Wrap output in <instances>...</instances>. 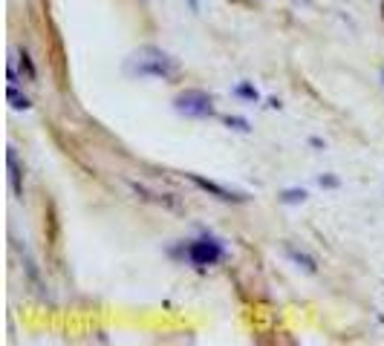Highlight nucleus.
<instances>
[{"mask_svg":"<svg viewBox=\"0 0 384 346\" xmlns=\"http://www.w3.org/2000/svg\"><path fill=\"white\" fill-rule=\"evenodd\" d=\"M127 69L133 75H139V79H162V81H170L179 75V61L174 55H168L165 49L159 47H142L130 55L127 61Z\"/></svg>","mask_w":384,"mask_h":346,"instance_id":"obj_1","label":"nucleus"},{"mask_svg":"<svg viewBox=\"0 0 384 346\" xmlns=\"http://www.w3.org/2000/svg\"><path fill=\"white\" fill-rule=\"evenodd\" d=\"M174 110L191 115V119H208V115H214V99L202 90H185L174 99Z\"/></svg>","mask_w":384,"mask_h":346,"instance_id":"obj_2","label":"nucleus"},{"mask_svg":"<svg viewBox=\"0 0 384 346\" xmlns=\"http://www.w3.org/2000/svg\"><path fill=\"white\" fill-rule=\"evenodd\" d=\"M188 260L194 265H214L223 260V245L214 237H202L188 245Z\"/></svg>","mask_w":384,"mask_h":346,"instance_id":"obj_3","label":"nucleus"},{"mask_svg":"<svg viewBox=\"0 0 384 346\" xmlns=\"http://www.w3.org/2000/svg\"><path fill=\"white\" fill-rule=\"evenodd\" d=\"M188 179L194 182L197 188H202L205 194L217 197V199H223V202H246V199H248V197L237 194V190H228V188H223V185H217V182H211V179H202V176H197V173H188Z\"/></svg>","mask_w":384,"mask_h":346,"instance_id":"obj_4","label":"nucleus"},{"mask_svg":"<svg viewBox=\"0 0 384 346\" xmlns=\"http://www.w3.org/2000/svg\"><path fill=\"white\" fill-rule=\"evenodd\" d=\"M6 165H9V182H12V190L17 197L24 194V188H21V167H17V156H15V150L6 153Z\"/></svg>","mask_w":384,"mask_h":346,"instance_id":"obj_5","label":"nucleus"},{"mask_svg":"<svg viewBox=\"0 0 384 346\" xmlns=\"http://www.w3.org/2000/svg\"><path fill=\"white\" fill-rule=\"evenodd\" d=\"M286 254H289L298 265H303L306 268V272H318V265H315V260L310 257V254H306V252H298V248H292V245H286Z\"/></svg>","mask_w":384,"mask_h":346,"instance_id":"obj_6","label":"nucleus"},{"mask_svg":"<svg viewBox=\"0 0 384 346\" xmlns=\"http://www.w3.org/2000/svg\"><path fill=\"white\" fill-rule=\"evenodd\" d=\"M6 95H9V101H12V107H15V110H29V107H32L26 95H21V90H17V84H9Z\"/></svg>","mask_w":384,"mask_h":346,"instance_id":"obj_7","label":"nucleus"},{"mask_svg":"<svg viewBox=\"0 0 384 346\" xmlns=\"http://www.w3.org/2000/svg\"><path fill=\"white\" fill-rule=\"evenodd\" d=\"M280 199H283L286 205H298V202L306 199V190H303V188H289V190H283V194H280Z\"/></svg>","mask_w":384,"mask_h":346,"instance_id":"obj_8","label":"nucleus"},{"mask_svg":"<svg viewBox=\"0 0 384 346\" xmlns=\"http://www.w3.org/2000/svg\"><path fill=\"white\" fill-rule=\"evenodd\" d=\"M225 124L234 127V130H240V133H248V130H252V127H248V122L240 119V115H225Z\"/></svg>","mask_w":384,"mask_h":346,"instance_id":"obj_9","label":"nucleus"},{"mask_svg":"<svg viewBox=\"0 0 384 346\" xmlns=\"http://www.w3.org/2000/svg\"><path fill=\"white\" fill-rule=\"evenodd\" d=\"M234 92H237V95H243V99H252V101H257V99H260L257 90H255V87H248V84H240Z\"/></svg>","mask_w":384,"mask_h":346,"instance_id":"obj_10","label":"nucleus"},{"mask_svg":"<svg viewBox=\"0 0 384 346\" xmlns=\"http://www.w3.org/2000/svg\"><path fill=\"white\" fill-rule=\"evenodd\" d=\"M21 64H24V69H26V75L35 81V67H32V61H29V55H26V52H21Z\"/></svg>","mask_w":384,"mask_h":346,"instance_id":"obj_11","label":"nucleus"},{"mask_svg":"<svg viewBox=\"0 0 384 346\" xmlns=\"http://www.w3.org/2000/svg\"><path fill=\"white\" fill-rule=\"evenodd\" d=\"M321 185H326V188H335V185H338V182H335V179H333V176H321Z\"/></svg>","mask_w":384,"mask_h":346,"instance_id":"obj_12","label":"nucleus"},{"mask_svg":"<svg viewBox=\"0 0 384 346\" xmlns=\"http://www.w3.org/2000/svg\"><path fill=\"white\" fill-rule=\"evenodd\" d=\"M188 3H191V9H194V12H200V3H197V0H188Z\"/></svg>","mask_w":384,"mask_h":346,"instance_id":"obj_13","label":"nucleus"}]
</instances>
